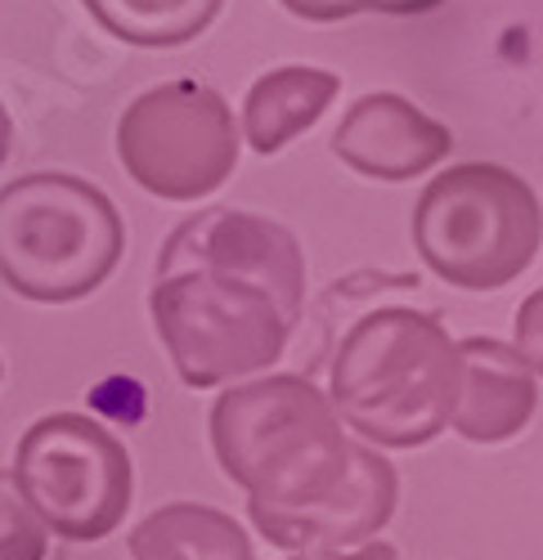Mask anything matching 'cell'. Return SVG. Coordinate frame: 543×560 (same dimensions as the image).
<instances>
[{
	"label": "cell",
	"instance_id": "6da1fadb",
	"mask_svg": "<svg viewBox=\"0 0 543 560\" xmlns=\"http://www.w3.org/2000/svg\"><path fill=\"white\" fill-rule=\"evenodd\" d=\"M211 448L220 471L247 493L252 525L328 502L355 466V440L333 399L292 372L224 390L211 404Z\"/></svg>",
	"mask_w": 543,
	"mask_h": 560
},
{
	"label": "cell",
	"instance_id": "7a4b0ae2",
	"mask_svg": "<svg viewBox=\"0 0 543 560\" xmlns=\"http://www.w3.org/2000/svg\"><path fill=\"white\" fill-rule=\"evenodd\" d=\"M463 359L444 323L386 305L350 323L333 354L328 399L342 427L373 448H423L449 431Z\"/></svg>",
	"mask_w": 543,
	"mask_h": 560
},
{
	"label": "cell",
	"instance_id": "3957f363",
	"mask_svg": "<svg viewBox=\"0 0 543 560\" xmlns=\"http://www.w3.org/2000/svg\"><path fill=\"white\" fill-rule=\"evenodd\" d=\"M126 247V224L104 189L81 175L36 171L0 189V283L68 305L108 283Z\"/></svg>",
	"mask_w": 543,
	"mask_h": 560
},
{
	"label": "cell",
	"instance_id": "277c9868",
	"mask_svg": "<svg viewBox=\"0 0 543 560\" xmlns=\"http://www.w3.org/2000/svg\"><path fill=\"white\" fill-rule=\"evenodd\" d=\"M543 211L534 189L508 166L459 162L440 171L414 207L423 265L463 292H499L534 265Z\"/></svg>",
	"mask_w": 543,
	"mask_h": 560
},
{
	"label": "cell",
	"instance_id": "5b68a950",
	"mask_svg": "<svg viewBox=\"0 0 543 560\" xmlns=\"http://www.w3.org/2000/svg\"><path fill=\"white\" fill-rule=\"evenodd\" d=\"M149 310L180 382L194 390L230 386L275 368L301 323L269 288L224 269L158 273Z\"/></svg>",
	"mask_w": 543,
	"mask_h": 560
},
{
	"label": "cell",
	"instance_id": "8992f818",
	"mask_svg": "<svg viewBox=\"0 0 543 560\" xmlns=\"http://www.w3.org/2000/svg\"><path fill=\"white\" fill-rule=\"evenodd\" d=\"M10 476L41 525L68 542L117 534L135 498L126 444L85 412H50L27 427Z\"/></svg>",
	"mask_w": 543,
	"mask_h": 560
},
{
	"label": "cell",
	"instance_id": "52a82bcc",
	"mask_svg": "<svg viewBox=\"0 0 543 560\" xmlns=\"http://www.w3.org/2000/svg\"><path fill=\"white\" fill-rule=\"evenodd\" d=\"M117 158L145 194L198 202L239 166V121L220 90L166 81L145 90L117 121Z\"/></svg>",
	"mask_w": 543,
	"mask_h": 560
},
{
	"label": "cell",
	"instance_id": "ba28073f",
	"mask_svg": "<svg viewBox=\"0 0 543 560\" xmlns=\"http://www.w3.org/2000/svg\"><path fill=\"white\" fill-rule=\"evenodd\" d=\"M175 269H224L269 288L297 318L305 305V256L297 233L279 220H265L234 207H211L189 215L162 243L158 273Z\"/></svg>",
	"mask_w": 543,
	"mask_h": 560
},
{
	"label": "cell",
	"instance_id": "9c48e42d",
	"mask_svg": "<svg viewBox=\"0 0 543 560\" xmlns=\"http://www.w3.org/2000/svg\"><path fill=\"white\" fill-rule=\"evenodd\" d=\"M449 149H454V135L444 121L427 117L404 95H386V90L355 100L333 130V153L355 175L382 184L427 175L449 158Z\"/></svg>",
	"mask_w": 543,
	"mask_h": 560
},
{
	"label": "cell",
	"instance_id": "30bf717a",
	"mask_svg": "<svg viewBox=\"0 0 543 560\" xmlns=\"http://www.w3.org/2000/svg\"><path fill=\"white\" fill-rule=\"evenodd\" d=\"M400 502V480L395 466L373 448V444H355V466L350 480L320 506L297 511L284 521H261L256 534L275 547L305 551V547H359L378 538Z\"/></svg>",
	"mask_w": 543,
	"mask_h": 560
},
{
	"label": "cell",
	"instance_id": "8fae6325",
	"mask_svg": "<svg viewBox=\"0 0 543 560\" xmlns=\"http://www.w3.org/2000/svg\"><path fill=\"white\" fill-rule=\"evenodd\" d=\"M459 359H463V377H459V404L449 427L472 444L517 440L539 408V386L525 359L494 337L459 341Z\"/></svg>",
	"mask_w": 543,
	"mask_h": 560
},
{
	"label": "cell",
	"instance_id": "7c38bea8",
	"mask_svg": "<svg viewBox=\"0 0 543 560\" xmlns=\"http://www.w3.org/2000/svg\"><path fill=\"white\" fill-rule=\"evenodd\" d=\"M342 77L328 68H275L265 72L252 90H247V104H243V139L261 153H279L288 149L301 130H310L314 121L324 117V108L337 100Z\"/></svg>",
	"mask_w": 543,
	"mask_h": 560
},
{
	"label": "cell",
	"instance_id": "4fadbf2b",
	"mask_svg": "<svg viewBox=\"0 0 543 560\" xmlns=\"http://www.w3.org/2000/svg\"><path fill=\"white\" fill-rule=\"evenodd\" d=\"M135 560H256L247 529L203 502H166L130 529Z\"/></svg>",
	"mask_w": 543,
	"mask_h": 560
},
{
	"label": "cell",
	"instance_id": "5bb4252c",
	"mask_svg": "<svg viewBox=\"0 0 543 560\" xmlns=\"http://www.w3.org/2000/svg\"><path fill=\"white\" fill-rule=\"evenodd\" d=\"M224 0H85L95 23L140 50H175L203 36Z\"/></svg>",
	"mask_w": 543,
	"mask_h": 560
},
{
	"label": "cell",
	"instance_id": "9a60e30c",
	"mask_svg": "<svg viewBox=\"0 0 543 560\" xmlns=\"http://www.w3.org/2000/svg\"><path fill=\"white\" fill-rule=\"evenodd\" d=\"M50 551V529L27 506L14 476L0 471V560H45Z\"/></svg>",
	"mask_w": 543,
	"mask_h": 560
},
{
	"label": "cell",
	"instance_id": "2e32d148",
	"mask_svg": "<svg viewBox=\"0 0 543 560\" xmlns=\"http://www.w3.org/2000/svg\"><path fill=\"white\" fill-rule=\"evenodd\" d=\"M512 350L525 359L534 377H543V288L530 292L517 310V328H512Z\"/></svg>",
	"mask_w": 543,
	"mask_h": 560
},
{
	"label": "cell",
	"instance_id": "e0dca14e",
	"mask_svg": "<svg viewBox=\"0 0 543 560\" xmlns=\"http://www.w3.org/2000/svg\"><path fill=\"white\" fill-rule=\"evenodd\" d=\"M288 560H395V547L382 538H369L359 547H305V551H292Z\"/></svg>",
	"mask_w": 543,
	"mask_h": 560
},
{
	"label": "cell",
	"instance_id": "ac0fdd59",
	"mask_svg": "<svg viewBox=\"0 0 543 560\" xmlns=\"http://www.w3.org/2000/svg\"><path fill=\"white\" fill-rule=\"evenodd\" d=\"M279 5L305 23H342V19L359 14L355 0H279Z\"/></svg>",
	"mask_w": 543,
	"mask_h": 560
},
{
	"label": "cell",
	"instance_id": "d6986e66",
	"mask_svg": "<svg viewBox=\"0 0 543 560\" xmlns=\"http://www.w3.org/2000/svg\"><path fill=\"white\" fill-rule=\"evenodd\" d=\"M359 10H373V14H395V19H404V14H427V10H436V5H444V0H355Z\"/></svg>",
	"mask_w": 543,
	"mask_h": 560
},
{
	"label": "cell",
	"instance_id": "ffe728a7",
	"mask_svg": "<svg viewBox=\"0 0 543 560\" xmlns=\"http://www.w3.org/2000/svg\"><path fill=\"white\" fill-rule=\"evenodd\" d=\"M10 139H14V121H10L5 104H0V166H5V158H10Z\"/></svg>",
	"mask_w": 543,
	"mask_h": 560
},
{
	"label": "cell",
	"instance_id": "44dd1931",
	"mask_svg": "<svg viewBox=\"0 0 543 560\" xmlns=\"http://www.w3.org/2000/svg\"><path fill=\"white\" fill-rule=\"evenodd\" d=\"M0 377H5V368H0Z\"/></svg>",
	"mask_w": 543,
	"mask_h": 560
}]
</instances>
